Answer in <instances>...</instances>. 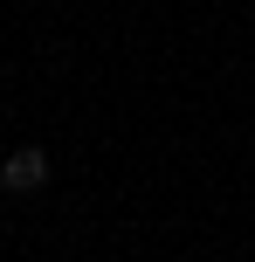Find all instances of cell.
I'll use <instances>...</instances> for the list:
<instances>
[{
    "label": "cell",
    "mask_w": 255,
    "mask_h": 262,
    "mask_svg": "<svg viewBox=\"0 0 255 262\" xmlns=\"http://www.w3.org/2000/svg\"><path fill=\"white\" fill-rule=\"evenodd\" d=\"M0 186H7V193H41V186H49V152H41V145L7 152L0 159Z\"/></svg>",
    "instance_id": "cell-1"
}]
</instances>
